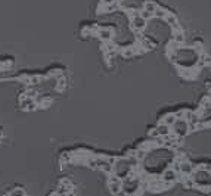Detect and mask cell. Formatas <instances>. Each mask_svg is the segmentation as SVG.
Returning a JSON list of instances; mask_svg holds the SVG:
<instances>
[{"label":"cell","instance_id":"cell-1","mask_svg":"<svg viewBox=\"0 0 211 196\" xmlns=\"http://www.w3.org/2000/svg\"><path fill=\"white\" fill-rule=\"evenodd\" d=\"M171 129L174 130V136H177V137H183L191 130L189 129V122L186 121L184 118H177L176 122L171 125Z\"/></svg>","mask_w":211,"mask_h":196},{"label":"cell","instance_id":"cell-2","mask_svg":"<svg viewBox=\"0 0 211 196\" xmlns=\"http://www.w3.org/2000/svg\"><path fill=\"white\" fill-rule=\"evenodd\" d=\"M179 177V173H177L174 168H168L163 173V182L164 183H173L176 182V178Z\"/></svg>","mask_w":211,"mask_h":196},{"label":"cell","instance_id":"cell-3","mask_svg":"<svg viewBox=\"0 0 211 196\" xmlns=\"http://www.w3.org/2000/svg\"><path fill=\"white\" fill-rule=\"evenodd\" d=\"M131 24H133V28H134L136 31H142V30H145V27H146V19H143L140 15H137L134 18H131Z\"/></svg>","mask_w":211,"mask_h":196},{"label":"cell","instance_id":"cell-4","mask_svg":"<svg viewBox=\"0 0 211 196\" xmlns=\"http://www.w3.org/2000/svg\"><path fill=\"white\" fill-rule=\"evenodd\" d=\"M164 19H165V22H167L170 27H173L174 31H182V28L179 27V22H177V18H176V15L174 14H167Z\"/></svg>","mask_w":211,"mask_h":196},{"label":"cell","instance_id":"cell-5","mask_svg":"<svg viewBox=\"0 0 211 196\" xmlns=\"http://www.w3.org/2000/svg\"><path fill=\"white\" fill-rule=\"evenodd\" d=\"M157 130H158V133H159V137H167V136L171 134V127L167 125V124H164V122L158 125Z\"/></svg>","mask_w":211,"mask_h":196},{"label":"cell","instance_id":"cell-6","mask_svg":"<svg viewBox=\"0 0 211 196\" xmlns=\"http://www.w3.org/2000/svg\"><path fill=\"white\" fill-rule=\"evenodd\" d=\"M180 173H182V174H186V176H191L192 173H193L192 164L188 162V161H183V162L180 164Z\"/></svg>","mask_w":211,"mask_h":196},{"label":"cell","instance_id":"cell-7","mask_svg":"<svg viewBox=\"0 0 211 196\" xmlns=\"http://www.w3.org/2000/svg\"><path fill=\"white\" fill-rule=\"evenodd\" d=\"M111 35H112V30H111V28H108V30H101V31H99V37H101L103 41H109L111 40Z\"/></svg>","mask_w":211,"mask_h":196},{"label":"cell","instance_id":"cell-8","mask_svg":"<svg viewBox=\"0 0 211 196\" xmlns=\"http://www.w3.org/2000/svg\"><path fill=\"white\" fill-rule=\"evenodd\" d=\"M173 40L176 41V43H179V44H183L184 41H186V39H184V35H183V31H174Z\"/></svg>","mask_w":211,"mask_h":196},{"label":"cell","instance_id":"cell-9","mask_svg":"<svg viewBox=\"0 0 211 196\" xmlns=\"http://www.w3.org/2000/svg\"><path fill=\"white\" fill-rule=\"evenodd\" d=\"M158 5L155 2H146L145 5H143V9H146V10H149L151 14H155V10H157Z\"/></svg>","mask_w":211,"mask_h":196},{"label":"cell","instance_id":"cell-10","mask_svg":"<svg viewBox=\"0 0 211 196\" xmlns=\"http://www.w3.org/2000/svg\"><path fill=\"white\" fill-rule=\"evenodd\" d=\"M176 120H177V116H176V114H170V115H167L165 118H164V124H167V125H173L174 122H176Z\"/></svg>","mask_w":211,"mask_h":196},{"label":"cell","instance_id":"cell-11","mask_svg":"<svg viewBox=\"0 0 211 196\" xmlns=\"http://www.w3.org/2000/svg\"><path fill=\"white\" fill-rule=\"evenodd\" d=\"M165 15H167V10L165 9H161V7H157V10H155V14H154V16H157V18H165Z\"/></svg>","mask_w":211,"mask_h":196},{"label":"cell","instance_id":"cell-12","mask_svg":"<svg viewBox=\"0 0 211 196\" xmlns=\"http://www.w3.org/2000/svg\"><path fill=\"white\" fill-rule=\"evenodd\" d=\"M140 16H142L143 19H151L152 16H154V14H151L149 10H146V9H142V12H140Z\"/></svg>","mask_w":211,"mask_h":196},{"label":"cell","instance_id":"cell-13","mask_svg":"<svg viewBox=\"0 0 211 196\" xmlns=\"http://www.w3.org/2000/svg\"><path fill=\"white\" fill-rule=\"evenodd\" d=\"M134 53H136V50H134V49H127V50H124V52H123L124 56H133Z\"/></svg>","mask_w":211,"mask_h":196},{"label":"cell","instance_id":"cell-14","mask_svg":"<svg viewBox=\"0 0 211 196\" xmlns=\"http://www.w3.org/2000/svg\"><path fill=\"white\" fill-rule=\"evenodd\" d=\"M184 112H186V111H180V112H177L176 114V116L177 118H184Z\"/></svg>","mask_w":211,"mask_h":196},{"label":"cell","instance_id":"cell-15","mask_svg":"<svg viewBox=\"0 0 211 196\" xmlns=\"http://www.w3.org/2000/svg\"><path fill=\"white\" fill-rule=\"evenodd\" d=\"M112 2H115V0H102L103 5H109V3H112Z\"/></svg>","mask_w":211,"mask_h":196},{"label":"cell","instance_id":"cell-16","mask_svg":"<svg viewBox=\"0 0 211 196\" xmlns=\"http://www.w3.org/2000/svg\"><path fill=\"white\" fill-rule=\"evenodd\" d=\"M208 99H210V102H211V92L208 93Z\"/></svg>","mask_w":211,"mask_h":196}]
</instances>
